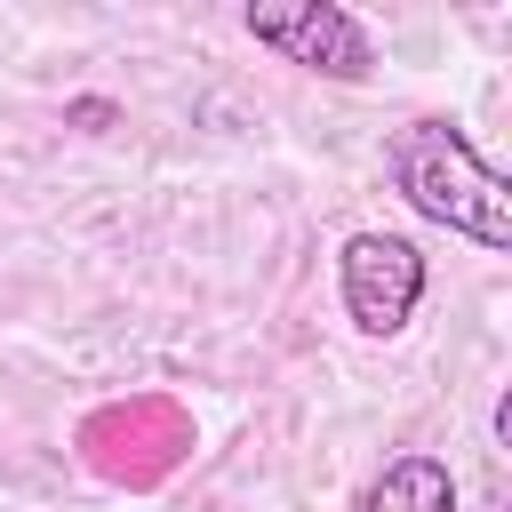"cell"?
<instances>
[{
	"label": "cell",
	"instance_id": "3",
	"mask_svg": "<svg viewBox=\"0 0 512 512\" xmlns=\"http://www.w3.org/2000/svg\"><path fill=\"white\" fill-rule=\"evenodd\" d=\"M240 24H248L256 48L304 64V72H320V80H368V72H376L368 24H360L352 8H336V0H256Z\"/></svg>",
	"mask_w": 512,
	"mask_h": 512
},
{
	"label": "cell",
	"instance_id": "5",
	"mask_svg": "<svg viewBox=\"0 0 512 512\" xmlns=\"http://www.w3.org/2000/svg\"><path fill=\"white\" fill-rule=\"evenodd\" d=\"M360 512H456V472L424 448L392 456L368 488H360Z\"/></svg>",
	"mask_w": 512,
	"mask_h": 512
},
{
	"label": "cell",
	"instance_id": "4",
	"mask_svg": "<svg viewBox=\"0 0 512 512\" xmlns=\"http://www.w3.org/2000/svg\"><path fill=\"white\" fill-rule=\"evenodd\" d=\"M336 288L360 336H400L424 304V248L400 232H352L336 256Z\"/></svg>",
	"mask_w": 512,
	"mask_h": 512
},
{
	"label": "cell",
	"instance_id": "1",
	"mask_svg": "<svg viewBox=\"0 0 512 512\" xmlns=\"http://www.w3.org/2000/svg\"><path fill=\"white\" fill-rule=\"evenodd\" d=\"M384 168H392V192H400L424 224H448V232L472 240V248H512V184L472 152L464 128H448V120H408V128L384 144Z\"/></svg>",
	"mask_w": 512,
	"mask_h": 512
},
{
	"label": "cell",
	"instance_id": "2",
	"mask_svg": "<svg viewBox=\"0 0 512 512\" xmlns=\"http://www.w3.org/2000/svg\"><path fill=\"white\" fill-rule=\"evenodd\" d=\"M80 464L112 488H160L184 456H192V416L168 392H128L80 416Z\"/></svg>",
	"mask_w": 512,
	"mask_h": 512
}]
</instances>
